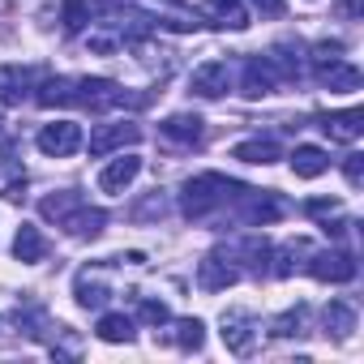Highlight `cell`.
Returning a JSON list of instances; mask_svg holds the SVG:
<instances>
[{
	"mask_svg": "<svg viewBox=\"0 0 364 364\" xmlns=\"http://www.w3.org/2000/svg\"><path fill=\"white\" fill-rule=\"evenodd\" d=\"M124 103H137V99H129L116 82H107V77H77V103L73 107L112 112V107H124Z\"/></svg>",
	"mask_w": 364,
	"mask_h": 364,
	"instance_id": "3",
	"label": "cell"
},
{
	"mask_svg": "<svg viewBox=\"0 0 364 364\" xmlns=\"http://www.w3.org/2000/svg\"><path fill=\"white\" fill-rule=\"evenodd\" d=\"M304 210H309V215H317V219H330V215L338 210V202H309Z\"/></svg>",
	"mask_w": 364,
	"mask_h": 364,
	"instance_id": "37",
	"label": "cell"
},
{
	"mask_svg": "<svg viewBox=\"0 0 364 364\" xmlns=\"http://www.w3.org/2000/svg\"><path fill=\"white\" fill-rule=\"evenodd\" d=\"M326 167H330V154H326L321 146H296V150H291V171H296L300 180H317Z\"/></svg>",
	"mask_w": 364,
	"mask_h": 364,
	"instance_id": "20",
	"label": "cell"
},
{
	"mask_svg": "<svg viewBox=\"0 0 364 364\" xmlns=\"http://www.w3.org/2000/svg\"><path fill=\"white\" fill-rule=\"evenodd\" d=\"M296 257H309V245H304V240H287V245H283L279 253L270 249V262H279V266H274V274H279V279H287V274H291V270L300 266Z\"/></svg>",
	"mask_w": 364,
	"mask_h": 364,
	"instance_id": "27",
	"label": "cell"
},
{
	"mask_svg": "<svg viewBox=\"0 0 364 364\" xmlns=\"http://www.w3.org/2000/svg\"><path fill=\"white\" fill-rule=\"evenodd\" d=\"M35 86V69L26 65H0V103L5 107H22V99Z\"/></svg>",
	"mask_w": 364,
	"mask_h": 364,
	"instance_id": "13",
	"label": "cell"
},
{
	"mask_svg": "<svg viewBox=\"0 0 364 364\" xmlns=\"http://www.w3.org/2000/svg\"><path fill=\"white\" fill-rule=\"evenodd\" d=\"M137 317H141L146 326H167V317H171V313H167V304H163V300L141 296V300H137Z\"/></svg>",
	"mask_w": 364,
	"mask_h": 364,
	"instance_id": "31",
	"label": "cell"
},
{
	"mask_svg": "<svg viewBox=\"0 0 364 364\" xmlns=\"http://www.w3.org/2000/svg\"><path fill=\"white\" fill-rule=\"evenodd\" d=\"M240 189H245L240 180H232V176H223V171H202V176H193L189 185H185V198H180V206H185L189 219H206V215L223 210L228 202H236Z\"/></svg>",
	"mask_w": 364,
	"mask_h": 364,
	"instance_id": "1",
	"label": "cell"
},
{
	"mask_svg": "<svg viewBox=\"0 0 364 364\" xmlns=\"http://www.w3.org/2000/svg\"><path fill=\"white\" fill-rule=\"evenodd\" d=\"M0 124H5V120H0Z\"/></svg>",
	"mask_w": 364,
	"mask_h": 364,
	"instance_id": "40",
	"label": "cell"
},
{
	"mask_svg": "<svg viewBox=\"0 0 364 364\" xmlns=\"http://www.w3.org/2000/svg\"><path fill=\"white\" fill-rule=\"evenodd\" d=\"M159 133L171 141V146H198L202 141V116H189V112H176L159 124Z\"/></svg>",
	"mask_w": 364,
	"mask_h": 364,
	"instance_id": "16",
	"label": "cell"
},
{
	"mask_svg": "<svg viewBox=\"0 0 364 364\" xmlns=\"http://www.w3.org/2000/svg\"><path fill=\"white\" fill-rule=\"evenodd\" d=\"M137 171H141V159L137 154H120V159H112L103 171H99V193H107V198H120L133 180H137Z\"/></svg>",
	"mask_w": 364,
	"mask_h": 364,
	"instance_id": "9",
	"label": "cell"
},
{
	"mask_svg": "<svg viewBox=\"0 0 364 364\" xmlns=\"http://www.w3.org/2000/svg\"><path fill=\"white\" fill-rule=\"evenodd\" d=\"M163 215H167V202H163V193H159V189H154V193H150L141 206H133V210H129V219H133V223H146V219H163Z\"/></svg>",
	"mask_w": 364,
	"mask_h": 364,
	"instance_id": "30",
	"label": "cell"
},
{
	"mask_svg": "<svg viewBox=\"0 0 364 364\" xmlns=\"http://www.w3.org/2000/svg\"><path fill=\"white\" fill-rule=\"evenodd\" d=\"M274 86H279V69H274V60H270V56H249V60H245L240 90H245L249 99H262V95H270Z\"/></svg>",
	"mask_w": 364,
	"mask_h": 364,
	"instance_id": "11",
	"label": "cell"
},
{
	"mask_svg": "<svg viewBox=\"0 0 364 364\" xmlns=\"http://www.w3.org/2000/svg\"><path fill=\"white\" fill-rule=\"evenodd\" d=\"M309 274L321 283H351L355 279V257L343 249H326V253H309Z\"/></svg>",
	"mask_w": 364,
	"mask_h": 364,
	"instance_id": "7",
	"label": "cell"
},
{
	"mask_svg": "<svg viewBox=\"0 0 364 364\" xmlns=\"http://www.w3.org/2000/svg\"><path fill=\"white\" fill-rule=\"evenodd\" d=\"M240 253L249 257V266H253L257 274H262V270H266V262H270V245H266V240H257V236H253V240H245V245H240Z\"/></svg>",
	"mask_w": 364,
	"mask_h": 364,
	"instance_id": "32",
	"label": "cell"
},
{
	"mask_svg": "<svg viewBox=\"0 0 364 364\" xmlns=\"http://www.w3.org/2000/svg\"><path fill=\"white\" fill-rule=\"evenodd\" d=\"M26 198V176L22 180H9V185H5V202H22Z\"/></svg>",
	"mask_w": 364,
	"mask_h": 364,
	"instance_id": "35",
	"label": "cell"
},
{
	"mask_svg": "<svg viewBox=\"0 0 364 364\" xmlns=\"http://www.w3.org/2000/svg\"><path fill=\"white\" fill-rule=\"evenodd\" d=\"M77 206H82V193H77V189H65V193H48V198L39 202V215L65 228V223L73 219V210H77Z\"/></svg>",
	"mask_w": 364,
	"mask_h": 364,
	"instance_id": "21",
	"label": "cell"
},
{
	"mask_svg": "<svg viewBox=\"0 0 364 364\" xmlns=\"http://www.w3.org/2000/svg\"><path fill=\"white\" fill-rule=\"evenodd\" d=\"M60 22H65V31H69V35H77V31L90 22V5H86V0H65Z\"/></svg>",
	"mask_w": 364,
	"mask_h": 364,
	"instance_id": "29",
	"label": "cell"
},
{
	"mask_svg": "<svg viewBox=\"0 0 364 364\" xmlns=\"http://www.w3.org/2000/svg\"><path fill=\"white\" fill-rule=\"evenodd\" d=\"M0 330H5V317H0Z\"/></svg>",
	"mask_w": 364,
	"mask_h": 364,
	"instance_id": "39",
	"label": "cell"
},
{
	"mask_svg": "<svg viewBox=\"0 0 364 364\" xmlns=\"http://www.w3.org/2000/svg\"><path fill=\"white\" fill-rule=\"evenodd\" d=\"M257 334H262V330H257L253 313H245V309H228V313H223V343H228L232 355H253Z\"/></svg>",
	"mask_w": 364,
	"mask_h": 364,
	"instance_id": "5",
	"label": "cell"
},
{
	"mask_svg": "<svg viewBox=\"0 0 364 364\" xmlns=\"http://www.w3.org/2000/svg\"><path fill=\"white\" fill-rule=\"evenodd\" d=\"M39 107H73L77 103V77H48L35 95Z\"/></svg>",
	"mask_w": 364,
	"mask_h": 364,
	"instance_id": "18",
	"label": "cell"
},
{
	"mask_svg": "<svg viewBox=\"0 0 364 364\" xmlns=\"http://www.w3.org/2000/svg\"><path fill=\"white\" fill-rule=\"evenodd\" d=\"M228 86H232V65H228V60H206V65H198L193 77H189V90H193L198 99H223Z\"/></svg>",
	"mask_w": 364,
	"mask_h": 364,
	"instance_id": "8",
	"label": "cell"
},
{
	"mask_svg": "<svg viewBox=\"0 0 364 364\" xmlns=\"http://www.w3.org/2000/svg\"><path fill=\"white\" fill-rule=\"evenodd\" d=\"M343 171H347V185H351V189H360V180H364V154H347Z\"/></svg>",
	"mask_w": 364,
	"mask_h": 364,
	"instance_id": "33",
	"label": "cell"
},
{
	"mask_svg": "<svg viewBox=\"0 0 364 364\" xmlns=\"http://www.w3.org/2000/svg\"><path fill=\"white\" fill-rule=\"evenodd\" d=\"M321 321H326V334H334V338H351V330H355V309H351L347 300H330L326 313H321Z\"/></svg>",
	"mask_w": 364,
	"mask_h": 364,
	"instance_id": "23",
	"label": "cell"
},
{
	"mask_svg": "<svg viewBox=\"0 0 364 364\" xmlns=\"http://www.w3.org/2000/svg\"><path fill=\"white\" fill-rule=\"evenodd\" d=\"M236 279H240V270H236L232 262H223L219 253H210V257L198 262V287H202V291H228Z\"/></svg>",
	"mask_w": 364,
	"mask_h": 364,
	"instance_id": "14",
	"label": "cell"
},
{
	"mask_svg": "<svg viewBox=\"0 0 364 364\" xmlns=\"http://www.w3.org/2000/svg\"><path fill=\"white\" fill-rule=\"evenodd\" d=\"M141 141V129L133 120H120V124H99L90 133V154H112V150H124V146H137Z\"/></svg>",
	"mask_w": 364,
	"mask_h": 364,
	"instance_id": "10",
	"label": "cell"
},
{
	"mask_svg": "<svg viewBox=\"0 0 364 364\" xmlns=\"http://www.w3.org/2000/svg\"><path fill=\"white\" fill-rule=\"evenodd\" d=\"M73 296H77V304L82 309H103L107 304V296H112V287H107V279L99 274V270H77V279H73Z\"/></svg>",
	"mask_w": 364,
	"mask_h": 364,
	"instance_id": "15",
	"label": "cell"
},
{
	"mask_svg": "<svg viewBox=\"0 0 364 364\" xmlns=\"http://www.w3.org/2000/svg\"><path fill=\"white\" fill-rule=\"evenodd\" d=\"M103 223H107V215H103V210H95V206H86V202H82V206H77V210H73V219H69V223H65V232H73V236H82V240H95V236H99V232H103Z\"/></svg>",
	"mask_w": 364,
	"mask_h": 364,
	"instance_id": "24",
	"label": "cell"
},
{
	"mask_svg": "<svg viewBox=\"0 0 364 364\" xmlns=\"http://www.w3.org/2000/svg\"><path fill=\"white\" fill-rule=\"evenodd\" d=\"M35 141H39V150H43V154H52V159H69V154H77V150H82V124H73V120L43 124Z\"/></svg>",
	"mask_w": 364,
	"mask_h": 364,
	"instance_id": "6",
	"label": "cell"
},
{
	"mask_svg": "<svg viewBox=\"0 0 364 364\" xmlns=\"http://www.w3.org/2000/svg\"><path fill=\"white\" fill-rule=\"evenodd\" d=\"M86 48H90L95 56H107V52H116V48H120V39H116V35H90V39H86Z\"/></svg>",
	"mask_w": 364,
	"mask_h": 364,
	"instance_id": "34",
	"label": "cell"
},
{
	"mask_svg": "<svg viewBox=\"0 0 364 364\" xmlns=\"http://www.w3.org/2000/svg\"><path fill=\"white\" fill-rule=\"evenodd\" d=\"M95 334H99L103 343H133V317H124V313H103L99 326H95Z\"/></svg>",
	"mask_w": 364,
	"mask_h": 364,
	"instance_id": "25",
	"label": "cell"
},
{
	"mask_svg": "<svg viewBox=\"0 0 364 364\" xmlns=\"http://www.w3.org/2000/svg\"><path fill=\"white\" fill-rule=\"evenodd\" d=\"M202 14H206L215 26H228V31H245V26H249V9H245V0H206Z\"/></svg>",
	"mask_w": 364,
	"mask_h": 364,
	"instance_id": "17",
	"label": "cell"
},
{
	"mask_svg": "<svg viewBox=\"0 0 364 364\" xmlns=\"http://www.w3.org/2000/svg\"><path fill=\"white\" fill-rule=\"evenodd\" d=\"M304 317H309V309H304V304H296V309H287L283 317H274V321H270V334H274V338L304 334Z\"/></svg>",
	"mask_w": 364,
	"mask_h": 364,
	"instance_id": "28",
	"label": "cell"
},
{
	"mask_svg": "<svg viewBox=\"0 0 364 364\" xmlns=\"http://www.w3.org/2000/svg\"><path fill=\"white\" fill-rule=\"evenodd\" d=\"M232 159H240V163H274L279 159V141L274 137H249V141H240V146H232Z\"/></svg>",
	"mask_w": 364,
	"mask_h": 364,
	"instance_id": "22",
	"label": "cell"
},
{
	"mask_svg": "<svg viewBox=\"0 0 364 364\" xmlns=\"http://www.w3.org/2000/svg\"><path fill=\"white\" fill-rule=\"evenodd\" d=\"M202 330H206V326H202L198 317H180V321L171 326V334H167V343H176L180 351H198V347H202V338H206Z\"/></svg>",
	"mask_w": 364,
	"mask_h": 364,
	"instance_id": "26",
	"label": "cell"
},
{
	"mask_svg": "<svg viewBox=\"0 0 364 364\" xmlns=\"http://www.w3.org/2000/svg\"><path fill=\"white\" fill-rule=\"evenodd\" d=\"M338 52H343L338 43H321V48H313V77H317L321 86H330L334 95H351V90H360L364 77H360V69L347 65Z\"/></svg>",
	"mask_w": 364,
	"mask_h": 364,
	"instance_id": "2",
	"label": "cell"
},
{
	"mask_svg": "<svg viewBox=\"0 0 364 364\" xmlns=\"http://www.w3.org/2000/svg\"><path fill=\"white\" fill-rule=\"evenodd\" d=\"M14 257L26 262V266H35V262L48 257V240H43V232H39L35 223H22V228H18V236H14Z\"/></svg>",
	"mask_w": 364,
	"mask_h": 364,
	"instance_id": "19",
	"label": "cell"
},
{
	"mask_svg": "<svg viewBox=\"0 0 364 364\" xmlns=\"http://www.w3.org/2000/svg\"><path fill=\"white\" fill-rule=\"evenodd\" d=\"M262 9V18H283V0H253Z\"/></svg>",
	"mask_w": 364,
	"mask_h": 364,
	"instance_id": "36",
	"label": "cell"
},
{
	"mask_svg": "<svg viewBox=\"0 0 364 364\" xmlns=\"http://www.w3.org/2000/svg\"><path fill=\"white\" fill-rule=\"evenodd\" d=\"M236 210H240V219L249 223V228H266V223H279L283 219V202L274 198V193H262V189H240V198H236Z\"/></svg>",
	"mask_w": 364,
	"mask_h": 364,
	"instance_id": "4",
	"label": "cell"
},
{
	"mask_svg": "<svg viewBox=\"0 0 364 364\" xmlns=\"http://www.w3.org/2000/svg\"><path fill=\"white\" fill-rule=\"evenodd\" d=\"M317 124H321V133H326L330 141L351 146V141L364 133V112H360V107H347V112H326Z\"/></svg>",
	"mask_w": 364,
	"mask_h": 364,
	"instance_id": "12",
	"label": "cell"
},
{
	"mask_svg": "<svg viewBox=\"0 0 364 364\" xmlns=\"http://www.w3.org/2000/svg\"><path fill=\"white\" fill-rule=\"evenodd\" d=\"M343 14L347 18H360V0H343Z\"/></svg>",
	"mask_w": 364,
	"mask_h": 364,
	"instance_id": "38",
	"label": "cell"
}]
</instances>
